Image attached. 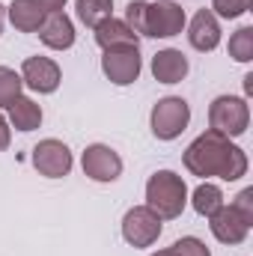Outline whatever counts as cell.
<instances>
[{"label": "cell", "mask_w": 253, "mask_h": 256, "mask_svg": "<svg viewBox=\"0 0 253 256\" xmlns=\"http://www.w3.org/2000/svg\"><path fill=\"white\" fill-rule=\"evenodd\" d=\"M6 15H9L12 27L21 30V33H39L42 21L48 18V12H45L36 0H12V3L6 6Z\"/></svg>", "instance_id": "cell-16"}, {"label": "cell", "mask_w": 253, "mask_h": 256, "mask_svg": "<svg viewBox=\"0 0 253 256\" xmlns=\"http://www.w3.org/2000/svg\"><path fill=\"white\" fill-rule=\"evenodd\" d=\"M6 110H9V126L15 131H36L42 126V108L27 96H18Z\"/></svg>", "instance_id": "cell-17"}, {"label": "cell", "mask_w": 253, "mask_h": 256, "mask_svg": "<svg viewBox=\"0 0 253 256\" xmlns=\"http://www.w3.org/2000/svg\"><path fill=\"white\" fill-rule=\"evenodd\" d=\"M188 173L200 179H224V182H238L248 173V152L242 146H236L230 137L218 134V131H206L200 134L182 155Z\"/></svg>", "instance_id": "cell-1"}, {"label": "cell", "mask_w": 253, "mask_h": 256, "mask_svg": "<svg viewBox=\"0 0 253 256\" xmlns=\"http://www.w3.org/2000/svg\"><path fill=\"white\" fill-rule=\"evenodd\" d=\"M152 256H176V250H173V248H167V250H155Z\"/></svg>", "instance_id": "cell-28"}, {"label": "cell", "mask_w": 253, "mask_h": 256, "mask_svg": "<svg viewBox=\"0 0 253 256\" xmlns=\"http://www.w3.org/2000/svg\"><path fill=\"white\" fill-rule=\"evenodd\" d=\"M3 21H6V6L0 3V33H3Z\"/></svg>", "instance_id": "cell-29"}, {"label": "cell", "mask_w": 253, "mask_h": 256, "mask_svg": "<svg viewBox=\"0 0 253 256\" xmlns=\"http://www.w3.org/2000/svg\"><path fill=\"white\" fill-rule=\"evenodd\" d=\"M9 140H12V128H9V120L0 114V152L9 146Z\"/></svg>", "instance_id": "cell-25"}, {"label": "cell", "mask_w": 253, "mask_h": 256, "mask_svg": "<svg viewBox=\"0 0 253 256\" xmlns=\"http://www.w3.org/2000/svg\"><path fill=\"white\" fill-rule=\"evenodd\" d=\"M21 80H24V86H30L33 92H39V96H51V92H57V86H60V80H63V72H60V66L54 63L51 57H27L24 63H21Z\"/></svg>", "instance_id": "cell-10"}, {"label": "cell", "mask_w": 253, "mask_h": 256, "mask_svg": "<svg viewBox=\"0 0 253 256\" xmlns=\"http://www.w3.org/2000/svg\"><path fill=\"white\" fill-rule=\"evenodd\" d=\"M102 72L110 84L116 86H128L140 78L143 72V60H140V48H114V51H104L102 57Z\"/></svg>", "instance_id": "cell-9"}, {"label": "cell", "mask_w": 253, "mask_h": 256, "mask_svg": "<svg viewBox=\"0 0 253 256\" xmlns=\"http://www.w3.org/2000/svg\"><path fill=\"white\" fill-rule=\"evenodd\" d=\"M250 126V104L244 96H218L208 108V128L224 137H242Z\"/></svg>", "instance_id": "cell-4"}, {"label": "cell", "mask_w": 253, "mask_h": 256, "mask_svg": "<svg viewBox=\"0 0 253 256\" xmlns=\"http://www.w3.org/2000/svg\"><path fill=\"white\" fill-rule=\"evenodd\" d=\"M146 206L161 218V220H173L185 212L188 206V185L179 173L173 170H158L149 176L146 182Z\"/></svg>", "instance_id": "cell-3"}, {"label": "cell", "mask_w": 253, "mask_h": 256, "mask_svg": "<svg viewBox=\"0 0 253 256\" xmlns=\"http://www.w3.org/2000/svg\"><path fill=\"white\" fill-rule=\"evenodd\" d=\"M39 39L51 51H68L74 45V24L66 12H48V18L39 27Z\"/></svg>", "instance_id": "cell-13"}, {"label": "cell", "mask_w": 253, "mask_h": 256, "mask_svg": "<svg viewBox=\"0 0 253 256\" xmlns=\"http://www.w3.org/2000/svg\"><path fill=\"white\" fill-rule=\"evenodd\" d=\"M21 86H24L21 74L9 66H0V108H9L21 96Z\"/></svg>", "instance_id": "cell-21"}, {"label": "cell", "mask_w": 253, "mask_h": 256, "mask_svg": "<svg viewBox=\"0 0 253 256\" xmlns=\"http://www.w3.org/2000/svg\"><path fill=\"white\" fill-rule=\"evenodd\" d=\"M126 24L137 36H149V39H173L185 30L188 18L185 9L173 0H131L126 6Z\"/></svg>", "instance_id": "cell-2"}, {"label": "cell", "mask_w": 253, "mask_h": 256, "mask_svg": "<svg viewBox=\"0 0 253 256\" xmlns=\"http://www.w3.org/2000/svg\"><path fill=\"white\" fill-rule=\"evenodd\" d=\"M161 218L149 206H134L122 218V238L131 248H152L161 238Z\"/></svg>", "instance_id": "cell-7"}, {"label": "cell", "mask_w": 253, "mask_h": 256, "mask_svg": "<svg viewBox=\"0 0 253 256\" xmlns=\"http://www.w3.org/2000/svg\"><path fill=\"white\" fill-rule=\"evenodd\" d=\"M190 122V104L179 96L158 98L152 114H149V128L158 140H176Z\"/></svg>", "instance_id": "cell-5"}, {"label": "cell", "mask_w": 253, "mask_h": 256, "mask_svg": "<svg viewBox=\"0 0 253 256\" xmlns=\"http://www.w3.org/2000/svg\"><path fill=\"white\" fill-rule=\"evenodd\" d=\"M36 3H39V6H42L45 12H63L68 0H36Z\"/></svg>", "instance_id": "cell-26"}, {"label": "cell", "mask_w": 253, "mask_h": 256, "mask_svg": "<svg viewBox=\"0 0 253 256\" xmlns=\"http://www.w3.org/2000/svg\"><path fill=\"white\" fill-rule=\"evenodd\" d=\"M30 161H33V167H36L42 176H48V179H63V176L72 173V167H74L72 149L66 146L63 140H57V137L39 140V143L33 146Z\"/></svg>", "instance_id": "cell-8"}, {"label": "cell", "mask_w": 253, "mask_h": 256, "mask_svg": "<svg viewBox=\"0 0 253 256\" xmlns=\"http://www.w3.org/2000/svg\"><path fill=\"white\" fill-rule=\"evenodd\" d=\"M250 3L253 0H212V12H214V18L232 21V18H242L244 12H250Z\"/></svg>", "instance_id": "cell-22"}, {"label": "cell", "mask_w": 253, "mask_h": 256, "mask_svg": "<svg viewBox=\"0 0 253 256\" xmlns=\"http://www.w3.org/2000/svg\"><path fill=\"white\" fill-rule=\"evenodd\" d=\"M244 92H248V96L253 92V74H244Z\"/></svg>", "instance_id": "cell-27"}, {"label": "cell", "mask_w": 253, "mask_h": 256, "mask_svg": "<svg viewBox=\"0 0 253 256\" xmlns=\"http://www.w3.org/2000/svg\"><path fill=\"white\" fill-rule=\"evenodd\" d=\"M188 42L194 51H202V54H208V51H214L220 45V24H218V18H214L212 9H200L190 18Z\"/></svg>", "instance_id": "cell-12"}, {"label": "cell", "mask_w": 253, "mask_h": 256, "mask_svg": "<svg viewBox=\"0 0 253 256\" xmlns=\"http://www.w3.org/2000/svg\"><path fill=\"white\" fill-rule=\"evenodd\" d=\"M74 9H78V21L92 30L102 21L114 18V0H74Z\"/></svg>", "instance_id": "cell-18"}, {"label": "cell", "mask_w": 253, "mask_h": 256, "mask_svg": "<svg viewBox=\"0 0 253 256\" xmlns=\"http://www.w3.org/2000/svg\"><path fill=\"white\" fill-rule=\"evenodd\" d=\"M230 57L236 63H250L253 60V27H238L230 36Z\"/></svg>", "instance_id": "cell-20"}, {"label": "cell", "mask_w": 253, "mask_h": 256, "mask_svg": "<svg viewBox=\"0 0 253 256\" xmlns=\"http://www.w3.org/2000/svg\"><path fill=\"white\" fill-rule=\"evenodd\" d=\"M96 45L102 51H114V48H140V36L128 27L122 18H108L96 27Z\"/></svg>", "instance_id": "cell-14"}, {"label": "cell", "mask_w": 253, "mask_h": 256, "mask_svg": "<svg viewBox=\"0 0 253 256\" xmlns=\"http://www.w3.org/2000/svg\"><path fill=\"white\" fill-rule=\"evenodd\" d=\"M80 167H84V176L98 182V185H108V182H116L122 176V158L116 149H110L108 143H92L84 149L80 155Z\"/></svg>", "instance_id": "cell-6"}, {"label": "cell", "mask_w": 253, "mask_h": 256, "mask_svg": "<svg viewBox=\"0 0 253 256\" xmlns=\"http://www.w3.org/2000/svg\"><path fill=\"white\" fill-rule=\"evenodd\" d=\"M208 230H212V236L220 242V244H242L244 238H248V232H250V224L232 208V206H220L214 214H208Z\"/></svg>", "instance_id": "cell-11"}, {"label": "cell", "mask_w": 253, "mask_h": 256, "mask_svg": "<svg viewBox=\"0 0 253 256\" xmlns=\"http://www.w3.org/2000/svg\"><path fill=\"white\" fill-rule=\"evenodd\" d=\"M188 57L176 48H164L152 57V74L158 84H179L188 78Z\"/></svg>", "instance_id": "cell-15"}, {"label": "cell", "mask_w": 253, "mask_h": 256, "mask_svg": "<svg viewBox=\"0 0 253 256\" xmlns=\"http://www.w3.org/2000/svg\"><path fill=\"white\" fill-rule=\"evenodd\" d=\"M190 206H194L196 214L208 218V214H214L224 206V194H220V188L214 182H202V185H196V191L190 194Z\"/></svg>", "instance_id": "cell-19"}, {"label": "cell", "mask_w": 253, "mask_h": 256, "mask_svg": "<svg viewBox=\"0 0 253 256\" xmlns=\"http://www.w3.org/2000/svg\"><path fill=\"white\" fill-rule=\"evenodd\" d=\"M173 250H176V256H212V250H208L196 236H185V238H179V242L173 244Z\"/></svg>", "instance_id": "cell-23"}, {"label": "cell", "mask_w": 253, "mask_h": 256, "mask_svg": "<svg viewBox=\"0 0 253 256\" xmlns=\"http://www.w3.org/2000/svg\"><path fill=\"white\" fill-rule=\"evenodd\" d=\"M232 208L253 226V188H244V191L238 194V196L232 200Z\"/></svg>", "instance_id": "cell-24"}]
</instances>
